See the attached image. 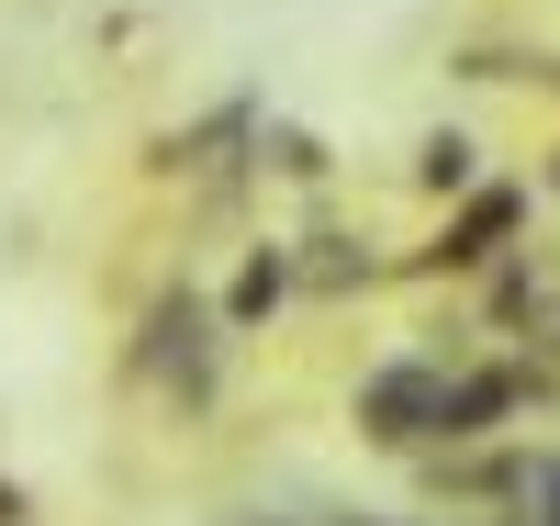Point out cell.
<instances>
[{
  "mask_svg": "<svg viewBox=\"0 0 560 526\" xmlns=\"http://www.w3.org/2000/svg\"><path fill=\"white\" fill-rule=\"evenodd\" d=\"M427 179H438V190L471 179V135H427Z\"/></svg>",
  "mask_w": 560,
  "mask_h": 526,
  "instance_id": "obj_2",
  "label": "cell"
},
{
  "mask_svg": "<svg viewBox=\"0 0 560 526\" xmlns=\"http://www.w3.org/2000/svg\"><path fill=\"white\" fill-rule=\"evenodd\" d=\"M280 280H292V258H247V280H236V325L280 303Z\"/></svg>",
  "mask_w": 560,
  "mask_h": 526,
  "instance_id": "obj_1",
  "label": "cell"
}]
</instances>
